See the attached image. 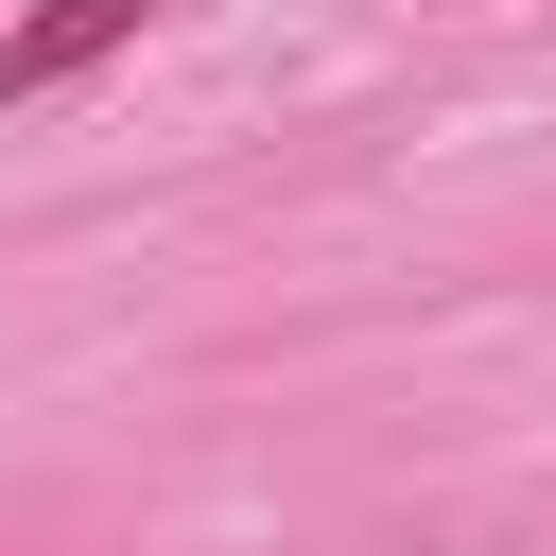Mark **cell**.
<instances>
[{"mask_svg": "<svg viewBox=\"0 0 556 556\" xmlns=\"http://www.w3.org/2000/svg\"><path fill=\"white\" fill-rule=\"evenodd\" d=\"M139 17H156V0H35V17L0 35V104H52V87H70V70H104Z\"/></svg>", "mask_w": 556, "mask_h": 556, "instance_id": "1", "label": "cell"}]
</instances>
